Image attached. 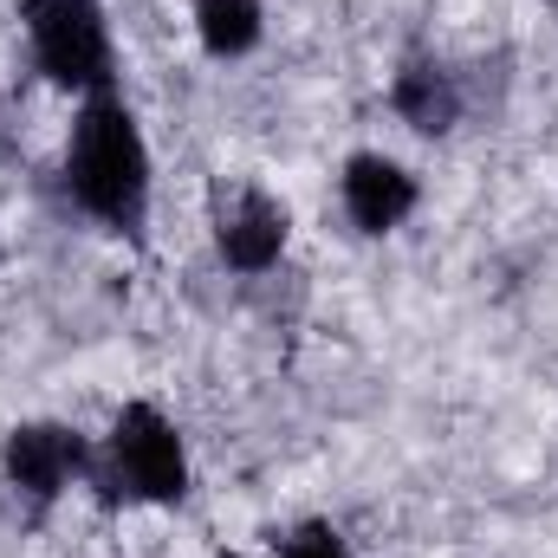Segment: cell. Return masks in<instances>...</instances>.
I'll return each instance as SVG.
<instances>
[{
	"label": "cell",
	"mask_w": 558,
	"mask_h": 558,
	"mask_svg": "<svg viewBox=\"0 0 558 558\" xmlns=\"http://www.w3.org/2000/svg\"><path fill=\"white\" fill-rule=\"evenodd\" d=\"M182 487H189V461H182L175 422L162 416L156 403L118 410V422H111L105 494H111V500L124 494V500H156V507H169V500H182Z\"/></svg>",
	"instance_id": "3957f363"
},
{
	"label": "cell",
	"mask_w": 558,
	"mask_h": 558,
	"mask_svg": "<svg viewBox=\"0 0 558 558\" xmlns=\"http://www.w3.org/2000/svg\"><path fill=\"white\" fill-rule=\"evenodd\" d=\"M65 189L85 215H98L105 228H124V234H137L149 215V149L137 137V118L111 92H98L72 124Z\"/></svg>",
	"instance_id": "6da1fadb"
},
{
	"label": "cell",
	"mask_w": 558,
	"mask_h": 558,
	"mask_svg": "<svg viewBox=\"0 0 558 558\" xmlns=\"http://www.w3.org/2000/svg\"><path fill=\"white\" fill-rule=\"evenodd\" d=\"M195 26L215 59H241L260 39V0H195Z\"/></svg>",
	"instance_id": "ba28073f"
},
{
	"label": "cell",
	"mask_w": 558,
	"mask_h": 558,
	"mask_svg": "<svg viewBox=\"0 0 558 558\" xmlns=\"http://www.w3.org/2000/svg\"><path fill=\"white\" fill-rule=\"evenodd\" d=\"M221 558H241V553H221Z\"/></svg>",
	"instance_id": "30bf717a"
},
{
	"label": "cell",
	"mask_w": 558,
	"mask_h": 558,
	"mask_svg": "<svg viewBox=\"0 0 558 558\" xmlns=\"http://www.w3.org/2000/svg\"><path fill=\"white\" fill-rule=\"evenodd\" d=\"M33 59L65 92H111V33L98 0H26L20 7Z\"/></svg>",
	"instance_id": "7a4b0ae2"
},
{
	"label": "cell",
	"mask_w": 558,
	"mask_h": 558,
	"mask_svg": "<svg viewBox=\"0 0 558 558\" xmlns=\"http://www.w3.org/2000/svg\"><path fill=\"white\" fill-rule=\"evenodd\" d=\"M286 558H351V553L331 526H305L299 539H286Z\"/></svg>",
	"instance_id": "9c48e42d"
},
{
	"label": "cell",
	"mask_w": 558,
	"mask_h": 558,
	"mask_svg": "<svg viewBox=\"0 0 558 558\" xmlns=\"http://www.w3.org/2000/svg\"><path fill=\"white\" fill-rule=\"evenodd\" d=\"M390 105H397V118H403L410 131L441 137V131H454V118H461V78H454L441 59H410V65L397 72Z\"/></svg>",
	"instance_id": "52a82bcc"
},
{
	"label": "cell",
	"mask_w": 558,
	"mask_h": 558,
	"mask_svg": "<svg viewBox=\"0 0 558 558\" xmlns=\"http://www.w3.org/2000/svg\"><path fill=\"white\" fill-rule=\"evenodd\" d=\"M215 247L228 267L241 274H267L286 247V208H279L267 189H234L221 208H215Z\"/></svg>",
	"instance_id": "5b68a950"
},
{
	"label": "cell",
	"mask_w": 558,
	"mask_h": 558,
	"mask_svg": "<svg viewBox=\"0 0 558 558\" xmlns=\"http://www.w3.org/2000/svg\"><path fill=\"white\" fill-rule=\"evenodd\" d=\"M0 468L26 500H59L92 468V454H85V435L65 422H20L0 448Z\"/></svg>",
	"instance_id": "277c9868"
},
{
	"label": "cell",
	"mask_w": 558,
	"mask_h": 558,
	"mask_svg": "<svg viewBox=\"0 0 558 558\" xmlns=\"http://www.w3.org/2000/svg\"><path fill=\"white\" fill-rule=\"evenodd\" d=\"M344 208L364 234H390L416 208V175L390 156H351L344 162Z\"/></svg>",
	"instance_id": "8992f818"
}]
</instances>
